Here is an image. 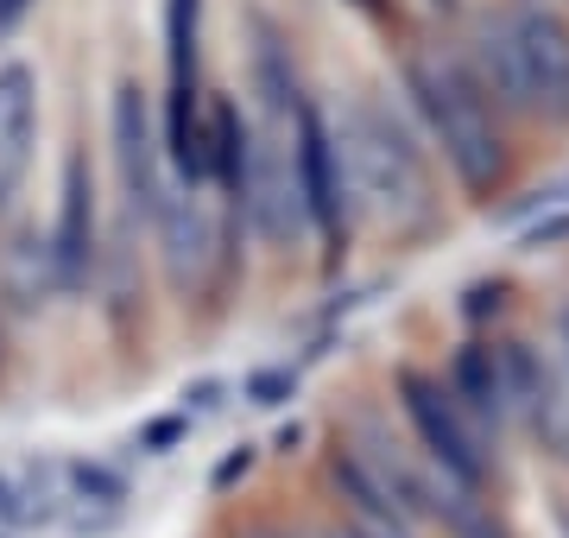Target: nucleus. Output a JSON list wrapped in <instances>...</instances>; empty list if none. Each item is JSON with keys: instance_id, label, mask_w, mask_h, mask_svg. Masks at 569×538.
<instances>
[{"instance_id": "nucleus-1", "label": "nucleus", "mask_w": 569, "mask_h": 538, "mask_svg": "<svg viewBox=\"0 0 569 538\" xmlns=\"http://www.w3.org/2000/svg\"><path fill=\"white\" fill-rule=\"evenodd\" d=\"M475 77L493 96V108L526 121L563 127L569 121V26L538 0L493 7L475 26Z\"/></svg>"}, {"instance_id": "nucleus-2", "label": "nucleus", "mask_w": 569, "mask_h": 538, "mask_svg": "<svg viewBox=\"0 0 569 538\" xmlns=\"http://www.w3.org/2000/svg\"><path fill=\"white\" fill-rule=\"evenodd\" d=\"M406 83H411V96H418L425 127L437 133V146H443L456 185H462L468 197H488V190L507 178V140H500L493 96L481 89V77H475L468 63L418 44L411 63H406Z\"/></svg>"}, {"instance_id": "nucleus-10", "label": "nucleus", "mask_w": 569, "mask_h": 538, "mask_svg": "<svg viewBox=\"0 0 569 538\" xmlns=\"http://www.w3.org/2000/svg\"><path fill=\"white\" fill-rule=\"evenodd\" d=\"M114 152H121V178L133 190V203H146L159 216L164 203V178H159V140H152V114H146V96L133 83L114 89Z\"/></svg>"}, {"instance_id": "nucleus-12", "label": "nucleus", "mask_w": 569, "mask_h": 538, "mask_svg": "<svg viewBox=\"0 0 569 538\" xmlns=\"http://www.w3.org/2000/svg\"><path fill=\"white\" fill-rule=\"evenodd\" d=\"M291 393H298V373H253V387H247L253 406H284Z\"/></svg>"}, {"instance_id": "nucleus-8", "label": "nucleus", "mask_w": 569, "mask_h": 538, "mask_svg": "<svg viewBox=\"0 0 569 538\" xmlns=\"http://www.w3.org/2000/svg\"><path fill=\"white\" fill-rule=\"evenodd\" d=\"M39 140V77L26 63H0V203L26 185Z\"/></svg>"}, {"instance_id": "nucleus-17", "label": "nucleus", "mask_w": 569, "mask_h": 538, "mask_svg": "<svg viewBox=\"0 0 569 538\" xmlns=\"http://www.w3.org/2000/svg\"><path fill=\"white\" fill-rule=\"evenodd\" d=\"M298 538H348V532H298Z\"/></svg>"}, {"instance_id": "nucleus-18", "label": "nucleus", "mask_w": 569, "mask_h": 538, "mask_svg": "<svg viewBox=\"0 0 569 538\" xmlns=\"http://www.w3.org/2000/svg\"><path fill=\"white\" fill-rule=\"evenodd\" d=\"M241 538H284V532H241ZM291 538H298V532H291Z\"/></svg>"}, {"instance_id": "nucleus-7", "label": "nucleus", "mask_w": 569, "mask_h": 538, "mask_svg": "<svg viewBox=\"0 0 569 538\" xmlns=\"http://www.w3.org/2000/svg\"><path fill=\"white\" fill-rule=\"evenodd\" d=\"M449 393L462 399V412L500 444L519 425L512 412V368H507V342H462L449 361Z\"/></svg>"}, {"instance_id": "nucleus-16", "label": "nucleus", "mask_w": 569, "mask_h": 538, "mask_svg": "<svg viewBox=\"0 0 569 538\" xmlns=\"http://www.w3.org/2000/svg\"><path fill=\"white\" fill-rule=\"evenodd\" d=\"M557 342H563V355H569V305H563V317H557Z\"/></svg>"}, {"instance_id": "nucleus-9", "label": "nucleus", "mask_w": 569, "mask_h": 538, "mask_svg": "<svg viewBox=\"0 0 569 538\" xmlns=\"http://www.w3.org/2000/svg\"><path fill=\"white\" fill-rule=\"evenodd\" d=\"M159 241H164V267H171V286H203L209 279V260H216V228H209V209L203 197L190 190H164L159 203Z\"/></svg>"}, {"instance_id": "nucleus-5", "label": "nucleus", "mask_w": 569, "mask_h": 538, "mask_svg": "<svg viewBox=\"0 0 569 538\" xmlns=\"http://www.w3.org/2000/svg\"><path fill=\"white\" fill-rule=\"evenodd\" d=\"M512 368V412L526 425L545 456L569 469V355L563 342H507Z\"/></svg>"}, {"instance_id": "nucleus-15", "label": "nucleus", "mask_w": 569, "mask_h": 538, "mask_svg": "<svg viewBox=\"0 0 569 538\" xmlns=\"http://www.w3.org/2000/svg\"><path fill=\"white\" fill-rule=\"evenodd\" d=\"M247 469H253V450H241V456H228L222 469H216V488H228V481H234V476H247Z\"/></svg>"}, {"instance_id": "nucleus-4", "label": "nucleus", "mask_w": 569, "mask_h": 538, "mask_svg": "<svg viewBox=\"0 0 569 538\" xmlns=\"http://www.w3.org/2000/svg\"><path fill=\"white\" fill-rule=\"evenodd\" d=\"M399 406H406V425H411V437H418V450H425L430 469L456 476L462 488L493 495V481H500V444L462 412V399L449 393L443 373L406 368L399 373Z\"/></svg>"}, {"instance_id": "nucleus-14", "label": "nucleus", "mask_w": 569, "mask_h": 538, "mask_svg": "<svg viewBox=\"0 0 569 538\" xmlns=\"http://www.w3.org/2000/svg\"><path fill=\"white\" fill-rule=\"evenodd\" d=\"M26 13H32V0H0V44L13 39V26H20Z\"/></svg>"}, {"instance_id": "nucleus-13", "label": "nucleus", "mask_w": 569, "mask_h": 538, "mask_svg": "<svg viewBox=\"0 0 569 538\" xmlns=\"http://www.w3.org/2000/svg\"><path fill=\"white\" fill-rule=\"evenodd\" d=\"M183 425H190V418H159V425H146L140 450H146V456H164V450H171V444L183 437Z\"/></svg>"}, {"instance_id": "nucleus-3", "label": "nucleus", "mask_w": 569, "mask_h": 538, "mask_svg": "<svg viewBox=\"0 0 569 538\" xmlns=\"http://www.w3.org/2000/svg\"><path fill=\"white\" fill-rule=\"evenodd\" d=\"M342 166H348V190H355V203L373 216V222H387L392 235H406V228L430 222V171H425V152L411 146V133L392 121V108H380L373 96L342 114Z\"/></svg>"}, {"instance_id": "nucleus-11", "label": "nucleus", "mask_w": 569, "mask_h": 538, "mask_svg": "<svg viewBox=\"0 0 569 538\" xmlns=\"http://www.w3.org/2000/svg\"><path fill=\"white\" fill-rule=\"evenodd\" d=\"M89 235H96V203H89V171L77 159L70 178H63V222H58V260L70 279L89 267Z\"/></svg>"}, {"instance_id": "nucleus-6", "label": "nucleus", "mask_w": 569, "mask_h": 538, "mask_svg": "<svg viewBox=\"0 0 569 538\" xmlns=\"http://www.w3.org/2000/svg\"><path fill=\"white\" fill-rule=\"evenodd\" d=\"M298 171H305V197H310V222H317V235L342 241L355 190H348V166H342V140H336V127H329L310 102H305V121H298Z\"/></svg>"}]
</instances>
